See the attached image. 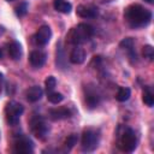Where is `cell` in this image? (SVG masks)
<instances>
[{
	"label": "cell",
	"mask_w": 154,
	"mask_h": 154,
	"mask_svg": "<svg viewBox=\"0 0 154 154\" xmlns=\"http://www.w3.org/2000/svg\"><path fill=\"white\" fill-rule=\"evenodd\" d=\"M124 19L129 24V26L134 29L143 28L150 23L152 12L142 5L131 4L124 11Z\"/></svg>",
	"instance_id": "1"
},
{
	"label": "cell",
	"mask_w": 154,
	"mask_h": 154,
	"mask_svg": "<svg viewBox=\"0 0 154 154\" xmlns=\"http://www.w3.org/2000/svg\"><path fill=\"white\" fill-rule=\"evenodd\" d=\"M117 146L123 150V152H128L131 153L135 150L136 146H137V137L135 131L129 128V126H119L117 130Z\"/></svg>",
	"instance_id": "2"
},
{
	"label": "cell",
	"mask_w": 154,
	"mask_h": 154,
	"mask_svg": "<svg viewBox=\"0 0 154 154\" xmlns=\"http://www.w3.org/2000/svg\"><path fill=\"white\" fill-rule=\"evenodd\" d=\"M93 35H94L93 26L85 23H81L69 31V34L66 35V40L69 43L77 46V45H82L87 42L88 40H90Z\"/></svg>",
	"instance_id": "3"
},
{
	"label": "cell",
	"mask_w": 154,
	"mask_h": 154,
	"mask_svg": "<svg viewBox=\"0 0 154 154\" xmlns=\"http://www.w3.org/2000/svg\"><path fill=\"white\" fill-rule=\"evenodd\" d=\"M100 135L95 129H85L82 134V150L83 152H93L99 144Z\"/></svg>",
	"instance_id": "4"
},
{
	"label": "cell",
	"mask_w": 154,
	"mask_h": 154,
	"mask_svg": "<svg viewBox=\"0 0 154 154\" xmlns=\"http://www.w3.org/2000/svg\"><path fill=\"white\" fill-rule=\"evenodd\" d=\"M24 112V107L17 101H10L5 107V117L10 125H17L22 113Z\"/></svg>",
	"instance_id": "5"
},
{
	"label": "cell",
	"mask_w": 154,
	"mask_h": 154,
	"mask_svg": "<svg viewBox=\"0 0 154 154\" xmlns=\"http://www.w3.org/2000/svg\"><path fill=\"white\" fill-rule=\"evenodd\" d=\"M29 125H30V130L31 132L38 138V140H45L49 132V128L46 123V120L41 117V116H34L30 122H29Z\"/></svg>",
	"instance_id": "6"
},
{
	"label": "cell",
	"mask_w": 154,
	"mask_h": 154,
	"mask_svg": "<svg viewBox=\"0 0 154 154\" xmlns=\"http://www.w3.org/2000/svg\"><path fill=\"white\" fill-rule=\"evenodd\" d=\"M101 100V95L99 93V90L94 87V85H87L85 87V102L88 105V107L94 108L99 105Z\"/></svg>",
	"instance_id": "7"
},
{
	"label": "cell",
	"mask_w": 154,
	"mask_h": 154,
	"mask_svg": "<svg viewBox=\"0 0 154 154\" xmlns=\"http://www.w3.org/2000/svg\"><path fill=\"white\" fill-rule=\"evenodd\" d=\"M51 37H52V30H51V28L48 25H42L36 31V34L34 36V41L38 46H45V45H47L49 42Z\"/></svg>",
	"instance_id": "8"
},
{
	"label": "cell",
	"mask_w": 154,
	"mask_h": 154,
	"mask_svg": "<svg viewBox=\"0 0 154 154\" xmlns=\"http://www.w3.org/2000/svg\"><path fill=\"white\" fill-rule=\"evenodd\" d=\"M32 142L26 136H20L14 141L13 152L16 153H32Z\"/></svg>",
	"instance_id": "9"
},
{
	"label": "cell",
	"mask_w": 154,
	"mask_h": 154,
	"mask_svg": "<svg viewBox=\"0 0 154 154\" xmlns=\"http://www.w3.org/2000/svg\"><path fill=\"white\" fill-rule=\"evenodd\" d=\"M46 60H47V54H46L45 52L40 51V49L32 51V52L30 53V55H29V63H30V65H31L32 67H35V69L42 67V66L45 65Z\"/></svg>",
	"instance_id": "10"
},
{
	"label": "cell",
	"mask_w": 154,
	"mask_h": 154,
	"mask_svg": "<svg viewBox=\"0 0 154 154\" xmlns=\"http://www.w3.org/2000/svg\"><path fill=\"white\" fill-rule=\"evenodd\" d=\"M48 116L52 120H63L71 117V111L67 107H58V108H51L48 111Z\"/></svg>",
	"instance_id": "11"
},
{
	"label": "cell",
	"mask_w": 154,
	"mask_h": 154,
	"mask_svg": "<svg viewBox=\"0 0 154 154\" xmlns=\"http://www.w3.org/2000/svg\"><path fill=\"white\" fill-rule=\"evenodd\" d=\"M76 13L81 18H95L97 16V7L93 5H78Z\"/></svg>",
	"instance_id": "12"
},
{
	"label": "cell",
	"mask_w": 154,
	"mask_h": 154,
	"mask_svg": "<svg viewBox=\"0 0 154 154\" xmlns=\"http://www.w3.org/2000/svg\"><path fill=\"white\" fill-rule=\"evenodd\" d=\"M84 60H85V51H84V48H82L79 45L75 46V48L70 53V61L72 64L78 65V64H82Z\"/></svg>",
	"instance_id": "13"
},
{
	"label": "cell",
	"mask_w": 154,
	"mask_h": 154,
	"mask_svg": "<svg viewBox=\"0 0 154 154\" xmlns=\"http://www.w3.org/2000/svg\"><path fill=\"white\" fill-rule=\"evenodd\" d=\"M43 95V90L41 87L38 85H32L31 88H29L25 93V96H26V100L29 102H36L38 101Z\"/></svg>",
	"instance_id": "14"
},
{
	"label": "cell",
	"mask_w": 154,
	"mask_h": 154,
	"mask_svg": "<svg viewBox=\"0 0 154 154\" xmlns=\"http://www.w3.org/2000/svg\"><path fill=\"white\" fill-rule=\"evenodd\" d=\"M7 52H8V55L12 60H19L20 57H22V46L19 42L17 41H12L10 45H8V48H7Z\"/></svg>",
	"instance_id": "15"
},
{
	"label": "cell",
	"mask_w": 154,
	"mask_h": 154,
	"mask_svg": "<svg viewBox=\"0 0 154 154\" xmlns=\"http://www.w3.org/2000/svg\"><path fill=\"white\" fill-rule=\"evenodd\" d=\"M119 47H120L122 49H125V51L129 53V55H130L131 59H135V60H136V52H135V48H134V47H135V42H134V40H132L131 37L124 38V40L120 42Z\"/></svg>",
	"instance_id": "16"
},
{
	"label": "cell",
	"mask_w": 154,
	"mask_h": 154,
	"mask_svg": "<svg viewBox=\"0 0 154 154\" xmlns=\"http://www.w3.org/2000/svg\"><path fill=\"white\" fill-rule=\"evenodd\" d=\"M53 6L60 13H70L72 10V5L66 0H54Z\"/></svg>",
	"instance_id": "17"
},
{
	"label": "cell",
	"mask_w": 154,
	"mask_h": 154,
	"mask_svg": "<svg viewBox=\"0 0 154 154\" xmlns=\"http://www.w3.org/2000/svg\"><path fill=\"white\" fill-rule=\"evenodd\" d=\"M131 96V90L130 88L128 87H120L116 94V99L120 102H124V101H128L129 97Z\"/></svg>",
	"instance_id": "18"
},
{
	"label": "cell",
	"mask_w": 154,
	"mask_h": 154,
	"mask_svg": "<svg viewBox=\"0 0 154 154\" xmlns=\"http://www.w3.org/2000/svg\"><path fill=\"white\" fill-rule=\"evenodd\" d=\"M142 100H143V102H144L148 107H152V106L154 105V96H153V93H152V89H150V88H146V89H144Z\"/></svg>",
	"instance_id": "19"
},
{
	"label": "cell",
	"mask_w": 154,
	"mask_h": 154,
	"mask_svg": "<svg viewBox=\"0 0 154 154\" xmlns=\"http://www.w3.org/2000/svg\"><path fill=\"white\" fill-rule=\"evenodd\" d=\"M47 100L51 102V103H59L64 100V95L60 94V93H57V91H49L47 93Z\"/></svg>",
	"instance_id": "20"
},
{
	"label": "cell",
	"mask_w": 154,
	"mask_h": 154,
	"mask_svg": "<svg viewBox=\"0 0 154 154\" xmlns=\"http://www.w3.org/2000/svg\"><path fill=\"white\" fill-rule=\"evenodd\" d=\"M77 141H78V136L76 134H71L70 136H67V138L64 142L65 150H70L71 148H73L75 144H77Z\"/></svg>",
	"instance_id": "21"
},
{
	"label": "cell",
	"mask_w": 154,
	"mask_h": 154,
	"mask_svg": "<svg viewBox=\"0 0 154 154\" xmlns=\"http://www.w3.org/2000/svg\"><path fill=\"white\" fill-rule=\"evenodd\" d=\"M142 54H143V57H144L147 60L152 61L153 58H154V48H153L150 45H146V46H143V48H142Z\"/></svg>",
	"instance_id": "22"
},
{
	"label": "cell",
	"mask_w": 154,
	"mask_h": 154,
	"mask_svg": "<svg viewBox=\"0 0 154 154\" xmlns=\"http://www.w3.org/2000/svg\"><path fill=\"white\" fill-rule=\"evenodd\" d=\"M55 85H57V79H55V77H54V76H48V77L46 78V81H45V87H46L47 93L53 91L54 88H55Z\"/></svg>",
	"instance_id": "23"
},
{
	"label": "cell",
	"mask_w": 154,
	"mask_h": 154,
	"mask_svg": "<svg viewBox=\"0 0 154 154\" xmlns=\"http://www.w3.org/2000/svg\"><path fill=\"white\" fill-rule=\"evenodd\" d=\"M28 12V4L26 2H20L17 7H16V14L18 17H23L25 16Z\"/></svg>",
	"instance_id": "24"
},
{
	"label": "cell",
	"mask_w": 154,
	"mask_h": 154,
	"mask_svg": "<svg viewBox=\"0 0 154 154\" xmlns=\"http://www.w3.org/2000/svg\"><path fill=\"white\" fill-rule=\"evenodd\" d=\"M4 31H5V29H4V26H1V25H0V35H1V34H2Z\"/></svg>",
	"instance_id": "25"
},
{
	"label": "cell",
	"mask_w": 154,
	"mask_h": 154,
	"mask_svg": "<svg viewBox=\"0 0 154 154\" xmlns=\"http://www.w3.org/2000/svg\"><path fill=\"white\" fill-rule=\"evenodd\" d=\"M2 58V48H0V59Z\"/></svg>",
	"instance_id": "26"
},
{
	"label": "cell",
	"mask_w": 154,
	"mask_h": 154,
	"mask_svg": "<svg viewBox=\"0 0 154 154\" xmlns=\"http://www.w3.org/2000/svg\"><path fill=\"white\" fill-rule=\"evenodd\" d=\"M146 1H147V2H149V4H152V2H153V0H146Z\"/></svg>",
	"instance_id": "27"
},
{
	"label": "cell",
	"mask_w": 154,
	"mask_h": 154,
	"mask_svg": "<svg viewBox=\"0 0 154 154\" xmlns=\"http://www.w3.org/2000/svg\"><path fill=\"white\" fill-rule=\"evenodd\" d=\"M6 1H13V0H6Z\"/></svg>",
	"instance_id": "28"
}]
</instances>
